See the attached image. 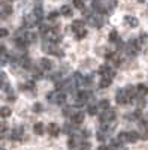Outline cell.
<instances>
[{
    "mask_svg": "<svg viewBox=\"0 0 148 150\" xmlns=\"http://www.w3.org/2000/svg\"><path fill=\"white\" fill-rule=\"evenodd\" d=\"M6 54V48L3 45H0V56H5Z\"/></svg>",
    "mask_w": 148,
    "mask_h": 150,
    "instance_id": "cell-35",
    "label": "cell"
},
{
    "mask_svg": "<svg viewBox=\"0 0 148 150\" xmlns=\"http://www.w3.org/2000/svg\"><path fill=\"white\" fill-rule=\"evenodd\" d=\"M36 23H39V21L34 17V14H30V15H27L26 18H24V26L26 27H33Z\"/></svg>",
    "mask_w": 148,
    "mask_h": 150,
    "instance_id": "cell-4",
    "label": "cell"
},
{
    "mask_svg": "<svg viewBox=\"0 0 148 150\" xmlns=\"http://www.w3.org/2000/svg\"><path fill=\"white\" fill-rule=\"evenodd\" d=\"M12 114V110L9 108V107H2V108H0V117H9Z\"/></svg>",
    "mask_w": 148,
    "mask_h": 150,
    "instance_id": "cell-12",
    "label": "cell"
},
{
    "mask_svg": "<svg viewBox=\"0 0 148 150\" xmlns=\"http://www.w3.org/2000/svg\"><path fill=\"white\" fill-rule=\"evenodd\" d=\"M33 14H34V17L38 18V21H41L42 18H43V9H42V6L41 5H38L34 8V11H33Z\"/></svg>",
    "mask_w": 148,
    "mask_h": 150,
    "instance_id": "cell-8",
    "label": "cell"
},
{
    "mask_svg": "<svg viewBox=\"0 0 148 150\" xmlns=\"http://www.w3.org/2000/svg\"><path fill=\"white\" fill-rule=\"evenodd\" d=\"M109 41L111 42H115V44H118L120 42V38H118V33L115 32V30H112L109 33Z\"/></svg>",
    "mask_w": 148,
    "mask_h": 150,
    "instance_id": "cell-20",
    "label": "cell"
},
{
    "mask_svg": "<svg viewBox=\"0 0 148 150\" xmlns=\"http://www.w3.org/2000/svg\"><path fill=\"white\" fill-rule=\"evenodd\" d=\"M87 112L90 116H96L97 112H99V110H97V107L96 105H88V108H87Z\"/></svg>",
    "mask_w": 148,
    "mask_h": 150,
    "instance_id": "cell-21",
    "label": "cell"
},
{
    "mask_svg": "<svg viewBox=\"0 0 148 150\" xmlns=\"http://www.w3.org/2000/svg\"><path fill=\"white\" fill-rule=\"evenodd\" d=\"M115 120V111L114 110H103V112L100 114V122L102 123H109V122H114Z\"/></svg>",
    "mask_w": 148,
    "mask_h": 150,
    "instance_id": "cell-2",
    "label": "cell"
},
{
    "mask_svg": "<svg viewBox=\"0 0 148 150\" xmlns=\"http://www.w3.org/2000/svg\"><path fill=\"white\" fill-rule=\"evenodd\" d=\"M124 21H126V23L129 24L130 27H136L138 24H139V21H138L136 18H135V17H130V15H127V17L124 18Z\"/></svg>",
    "mask_w": 148,
    "mask_h": 150,
    "instance_id": "cell-10",
    "label": "cell"
},
{
    "mask_svg": "<svg viewBox=\"0 0 148 150\" xmlns=\"http://www.w3.org/2000/svg\"><path fill=\"white\" fill-rule=\"evenodd\" d=\"M136 93H138L139 96H145V95L148 93V87H147L145 84H139V86L136 87Z\"/></svg>",
    "mask_w": 148,
    "mask_h": 150,
    "instance_id": "cell-11",
    "label": "cell"
},
{
    "mask_svg": "<svg viewBox=\"0 0 148 150\" xmlns=\"http://www.w3.org/2000/svg\"><path fill=\"white\" fill-rule=\"evenodd\" d=\"M33 131H34V134H36V135H42V134H43V131H45V128H43V123H41V122L34 123Z\"/></svg>",
    "mask_w": 148,
    "mask_h": 150,
    "instance_id": "cell-9",
    "label": "cell"
},
{
    "mask_svg": "<svg viewBox=\"0 0 148 150\" xmlns=\"http://www.w3.org/2000/svg\"><path fill=\"white\" fill-rule=\"evenodd\" d=\"M72 114H73V111H72L70 107H65L63 108V116H70L72 117Z\"/></svg>",
    "mask_w": 148,
    "mask_h": 150,
    "instance_id": "cell-26",
    "label": "cell"
},
{
    "mask_svg": "<svg viewBox=\"0 0 148 150\" xmlns=\"http://www.w3.org/2000/svg\"><path fill=\"white\" fill-rule=\"evenodd\" d=\"M22 89H24V90H26V89H32V90H33V89H34V83H33V81H29V83H26V84H24V87H22Z\"/></svg>",
    "mask_w": 148,
    "mask_h": 150,
    "instance_id": "cell-30",
    "label": "cell"
},
{
    "mask_svg": "<svg viewBox=\"0 0 148 150\" xmlns=\"http://www.w3.org/2000/svg\"><path fill=\"white\" fill-rule=\"evenodd\" d=\"M60 14H61V15H65V17H70V15H72V9H70V6H67V5L61 6Z\"/></svg>",
    "mask_w": 148,
    "mask_h": 150,
    "instance_id": "cell-17",
    "label": "cell"
},
{
    "mask_svg": "<svg viewBox=\"0 0 148 150\" xmlns=\"http://www.w3.org/2000/svg\"><path fill=\"white\" fill-rule=\"evenodd\" d=\"M48 101L49 102H55V104H65L66 101V95L61 92H54L48 95Z\"/></svg>",
    "mask_w": 148,
    "mask_h": 150,
    "instance_id": "cell-1",
    "label": "cell"
},
{
    "mask_svg": "<svg viewBox=\"0 0 148 150\" xmlns=\"http://www.w3.org/2000/svg\"><path fill=\"white\" fill-rule=\"evenodd\" d=\"M41 68L45 69V71H49V69L53 68V63H51L48 59H42V60H41Z\"/></svg>",
    "mask_w": 148,
    "mask_h": 150,
    "instance_id": "cell-14",
    "label": "cell"
},
{
    "mask_svg": "<svg viewBox=\"0 0 148 150\" xmlns=\"http://www.w3.org/2000/svg\"><path fill=\"white\" fill-rule=\"evenodd\" d=\"M73 6L76 9H84V0H73Z\"/></svg>",
    "mask_w": 148,
    "mask_h": 150,
    "instance_id": "cell-22",
    "label": "cell"
},
{
    "mask_svg": "<svg viewBox=\"0 0 148 150\" xmlns=\"http://www.w3.org/2000/svg\"><path fill=\"white\" fill-rule=\"evenodd\" d=\"M0 86H2V84H0Z\"/></svg>",
    "mask_w": 148,
    "mask_h": 150,
    "instance_id": "cell-39",
    "label": "cell"
},
{
    "mask_svg": "<svg viewBox=\"0 0 148 150\" xmlns=\"http://www.w3.org/2000/svg\"><path fill=\"white\" fill-rule=\"evenodd\" d=\"M138 140H139V134L138 132H135V131L129 132V143H136Z\"/></svg>",
    "mask_w": 148,
    "mask_h": 150,
    "instance_id": "cell-19",
    "label": "cell"
},
{
    "mask_svg": "<svg viewBox=\"0 0 148 150\" xmlns=\"http://www.w3.org/2000/svg\"><path fill=\"white\" fill-rule=\"evenodd\" d=\"M33 111H34V112H41V111H42V105H41V104H34Z\"/></svg>",
    "mask_w": 148,
    "mask_h": 150,
    "instance_id": "cell-34",
    "label": "cell"
},
{
    "mask_svg": "<svg viewBox=\"0 0 148 150\" xmlns=\"http://www.w3.org/2000/svg\"><path fill=\"white\" fill-rule=\"evenodd\" d=\"M58 15H60V12H57V11H53L51 14L48 15V20H51V21H54V20H57V18H58Z\"/></svg>",
    "mask_w": 148,
    "mask_h": 150,
    "instance_id": "cell-24",
    "label": "cell"
},
{
    "mask_svg": "<svg viewBox=\"0 0 148 150\" xmlns=\"http://www.w3.org/2000/svg\"><path fill=\"white\" fill-rule=\"evenodd\" d=\"M115 101L120 104V105H124V104H127L129 102V96L126 95V92L124 90H117V96H115Z\"/></svg>",
    "mask_w": 148,
    "mask_h": 150,
    "instance_id": "cell-3",
    "label": "cell"
},
{
    "mask_svg": "<svg viewBox=\"0 0 148 150\" xmlns=\"http://www.w3.org/2000/svg\"><path fill=\"white\" fill-rule=\"evenodd\" d=\"M0 150H5V149H3V147H0Z\"/></svg>",
    "mask_w": 148,
    "mask_h": 150,
    "instance_id": "cell-37",
    "label": "cell"
},
{
    "mask_svg": "<svg viewBox=\"0 0 148 150\" xmlns=\"http://www.w3.org/2000/svg\"><path fill=\"white\" fill-rule=\"evenodd\" d=\"M99 108H100L102 111H103V110H108V108H109V102L106 101V99H105V101H100V104H99Z\"/></svg>",
    "mask_w": 148,
    "mask_h": 150,
    "instance_id": "cell-25",
    "label": "cell"
},
{
    "mask_svg": "<svg viewBox=\"0 0 148 150\" xmlns=\"http://www.w3.org/2000/svg\"><path fill=\"white\" fill-rule=\"evenodd\" d=\"M8 29H3V27H0V38H6L8 36Z\"/></svg>",
    "mask_w": 148,
    "mask_h": 150,
    "instance_id": "cell-33",
    "label": "cell"
},
{
    "mask_svg": "<svg viewBox=\"0 0 148 150\" xmlns=\"http://www.w3.org/2000/svg\"><path fill=\"white\" fill-rule=\"evenodd\" d=\"M48 132H49V135H51V137H57L58 132H60V128L57 126L55 123H51V125L48 126Z\"/></svg>",
    "mask_w": 148,
    "mask_h": 150,
    "instance_id": "cell-7",
    "label": "cell"
},
{
    "mask_svg": "<svg viewBox=\"0 0 148 150\" xmlns=\"http://www.w3.org/2000/svg\"><path fill=\"white\" fill-rule=\"evenodd\" d=\"M97 150H109V147L108 146H105V144H102V146H99V149Z\"/></svg>",
    "mask_w": 148,
    "mask_h": 150,
    "instance_id": "cell-36",
    "label": "cell"
},
{
    "mask_svg": "<svg viewBox=\"0 0 148 150\" xmlns=\"http://www.w3.org/2000/svg\"><path fill=\"white\" fill-rule=\"evenodd\" d=\"M87 35V32H85V29H82V30H79V32H76V38L78 39H82V38Z\"/></svg>",
    "mask_w": 148,
    "mask_h": 150,
    "instance_id": "cell-32",
    "label": "cell"
},
{
    "mask_svg": "<svg viewBox=\"0 0 148 150\" xmlns=\"http://www.w3.org/2000/svg\"><path fill=\"white\" fill-rule=\"evenodd\" d=\"M96 138H97L99 141H100V143H103V141H105V138H106V137H105V134H103L102 131H99V132H97V135H96Z\"/></svg>",
    "mask_w": 148,
    "mask_h": 150,
    "instance_id": "cell-28",
    "label": "cell"
},
{
    "mask_svg": "<svg viewBox=\"0 0 148 150\" xmlns=\"http://www.w3.org/2000/svg\"><path fill=\"white\" fill-rule=\"evenodd\" d=\"M84 29V21H81V20H75L72 23V30L73 32H79V30H82Z\"/></svg>",
    "mask_w": 148,
    "mask_h": 150,
    "instance_id": "cell-6",
    "label": "cell"
},
{
    "mask_svg": "<svg viewBox=\"0 0 148 150\" xmlns=\"http://www.w3.org/2000/svg\"><path fill=\"white\" fill-rule=\"evenodd\" d=\"M21 65H22L24 68H32V65H30V60H29L27 57H24V59L21 60Z\"/></svg>",
    "mask_w": 148,
    "mask_h": 150,
    "instance_id": "cell-29",
    "label": "cell"
},
{
    "mask_svg": "<svg viewBox=\"0 0 148 150\" xmlns=\"http://www.w3.org/2000/svg\"><path fill=\"white\" fill-rule=\"evenodd\" d=\"M63 129H65L66 134H72V131H73V123H72V122H70V123H66Z\"/></svg>",
    "mask_w": 148,
    "mask_h": 150,
    "instance_id": "cell-23",
    "label": "cell"
},
{
    "mask_svg": "<svg viewBox=\"0 0 148 150\" xmlns=\"http://www.w3.org/2000/svg\"><path fill=\"white\" fill-rule=\"evenodd\" d=\"M11 14H12V6L8 5V3L3 5V6H2V15L6 17V15H11Z\"/></svg>",
    "mask_w": 148,
    "mask_h": 150,
    "instance_id": "cell-18",
    "label": "cell"
},
{
    "mask_svg": "<svg viewBox=\"0 0 148 150\" xmlns=\"http://www.w3.org/2000/svg\"><path fill=\"white\" fill-rule=\"evenodd\" d=\"M111 83H112V78H109V77H102V80H100V87H102V89H106V87L111 86Z\"/></svg>",
    "mask_w": 148,
    "mask_h": 150,
    "instance_id": "cell-15",
    "label": "cell"
},
{
    "mask_svg": "<svg viewBox=\"0 0 148 150\" xmlns=\"http://www.w3.org/2000/svg\"><path fill=\"white\" fill-rule=\"evenodd\" d=\"M11 2H14V0H11Z\"/></svg>",
    "mask_w": 148,
    "mask_h": 150,
    "instance_id": "cell-38",
    "label": "cell"
},
{
    "mask_svg": "<svg viewBox=\"0 0 148 150\" xmlns=\"http://www.w3.org/2000/svg\"><path fill=\"white\" fill-rule=\"evenodd\" d=\"M79 150H90V144H88L87 141L79 143Z\"/></svg>",
    "mask_w": 148,
    "mask_h": 150,
    "instance_id": "cell-27",
    "label": "cell"
},
{
    "mask_svg": "<svg viewBox=\"0 0 148 150\" xmlns=\"http://www.w3.org/2000/svg\"><path fill=\"white\" fill-rule=\"evenodd\" d=\"M70 120H72V123H73V125H81V123L84 122V112H81V111L73 112L72 117H70Z\"/></svg>",
    "mask_w": 148,
    "mask_h": 150,
    "instance_id": "cell-5",
    "label": "cell"
},
{
    "mask_svg": "<svg viewBox=\"0 0 148 150\" xmlns=\"http://www.w3.org/2000/svg\"><path fill=\"white\" fill-rule=\"evenodd\" d=\"M21 135H22V128H17V129L12 131L11 138H12V140H20V138H21Z\"/></svg>",
    "mask_w": 148,
    "mask_h": 150,
    "instance_id": "cell-13",
    "label": "cell"
},
{
    "mask_svg": "<svg viewBox=\"0 0 148 150\" xmlns=\"http://www.w3.org/2000/svg\"><path fill=\"white\" fill-rule=\"evenodd\" d=\"M39 32H41L42 35H45V33H48V32H49V27H48V26H45V24H42V26L39 27Z\"/></svg>",
    "mask_w": 148,
    "mask_h": 150,
    "instance_id": "cell-31",
    "label": "cell"
},
{
    "mask_svg": "<svg viewBox=\"0 0 148 150\" xmlns=\"http://www.w3.org/2000/svg\"><path fill=\"white\" fill-rule=\"evenodd\" d=\"M117 140L120 143H129V132H120L118 137H117Z\"/></svg>",
    "mask_w": 148,
    "mask_h": 150,
    "instance_id": "cell-16",
    "label": "cell"
}]
</instances>
